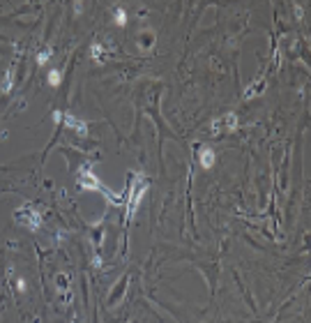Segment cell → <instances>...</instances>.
<instances>
[{
	"label": "cell",
	"instance_id": "8fae6325",
	"mask_svg": "<svg viewBox=\"0 0 311 323\" xmlns=\"http://www.w3.org/2000/svg\"><path fill=\"white\" fill-rule=\"evenodd\" d=\"M115 24H118V26H125L127 24V12L122 10V7H118V10H115Z\"/></svg>",
	"mask_w": 311,
	"mask_h": 323
},
{
	"label": "cell",
	"instance_id": "ba28073f",
	"mask_svg": "<svg viewBox=\"0 0 311 323\" xmlns=\"http://www.w3.org/2000/svg\"><path fill=\"white\" fill-rule=\"evenodd\" d=\"M104 51H106V46L97 42V44H92V48H90V56H92L95 60H99V62H102V60H104Z\"/></svg>",
	"mask_w": 311,
	"mask_h": 323
},
{
	"label": "cell",
	"instance_id": "4fadbf2b",
	"mask_svg": "<svg viewBox=\"0 0 311 323\" xmlns=\"http://www.w3.org/2000/svg\"><path fill=\"white\" fill-rule=\"evenodd\" d=\"M16 286H18V291H23V288H25V282H23V280H18V282H16Z\"/></svg>",
	"mask_w": 311,
	"mask_h": 323
},
{
	"label": "cell",
	"instance_id": "7c38bea8",
	"mask_svg": "<svg viewBox=\"0 0 311 323\" xmlns=\"http://www.w3.org/2000/svg\"><path fill=\"white\" fill-rule=\"evenodd\" d=\"M53 120H55V122H60V120H62V111H55V114H53Z\"/></svg>",
	"mask_w": 311,
	"mask_h": 323
},
{
	"label": "cell",
	"instance_id": "8992f818",
	"mask_svg": "<svg viewBox=\"0 0 311 323\" xmlns=\"http://www.w3.org/2000/svg\"><path fill=\"white\" fill-rule=\"evenodd\" d=\"M198 162H201V166L203 168H212L215 166V150L210 148V146L198 148Z\"/></svg>",
	"mask_w": 311,
	"mask_h": 323
},
{
	"label": "cell",
	"instance_id": "5b68a950",
	"mask_svg": "<svg viewBox=\"0 0 311 323\" xmlns=\"http://www.w3.org/2000/svg\"><path fill=\"white\" fill-rule=\"evenodd\" d=\"M62 118H65V125L72 130V132H76L81 138H85L88 136V125H85L83 120H78V118H74L72 114H62Z\"/></svg>",
	"mask_w": 311,
	"mask_h": 323
},
{
	"label": "cell",
	"instance_id": "52a82bcc",
	"mask_svg": "<svg viewBox=\"0 0 311 323\" xmlns=\"http://www.w3.org/2000/svg\"><path fill=\"white\" fill-rule=\"evenodd\" d=\"M51 56H53V48L51 46H44L39 54H37V65H46L48 60H51Z\"/></svg>",
	"mask_w": 311,
	"mask_h": 323
},
{
	"label": "cell",
	"instance_id": "6da1fadb",
	"mask_svg": "<svg viewBox=\"0 0 311 323\" xmlns=\"http://www.w3.org/2000/svg\"><path fill=\"white\" fill-rule=\"evenodd\" d=\"M78 187H83V190H90V192H102L104 196L111 201V204H122V198L115 196V192H111L106 185H104L102 180L97 178L95 174H92V168H90V164H81V168H78Z\"/></svg>",
	"mask_w": 311,
	"mask_h": 323
},
{
	"label": "cell",
	"instance_id": "277c9868",
	"mask_svg": "<svg viewBox=\"0 0 311 323\" xmlns=\"http://www.w3.org/2000/svg\"><path fill=\"white\" fill-rule=\"evenodd\" d=\"M212 134H222V132H235L238 130V116L235 114H228L224 118H217L212 120Z\"/></svg>",
	"mask_w": 311,
	"mask_h": 323
},
{
	"label": "cell",
	"instance_id": "3957f363",
	"mask_svg": "<svg viewBox=\"0 0 311 323\" xmlns=\"http://www.w3.org/2000/svg\"><path fill=\"white\" fill-rule=\"evenodd\" d=\"M14 222H16L18 226L28 228V231H37V228L42 226V215H39V210L35 206L25 204L14 212Z\"/></svg>",
	"mask_w": 311,
	"mask_h": 323
},
{
	"label": "cell",
	"instance_id": "9c48e42d",
	"mask_svg": "<svg viewBox=\"0 0 311 323\" xmlns=\"http://www.w3.org/2000/svg\"><path fill=\"white\" fill-rule=\"evenodd\" d=\"M46 78H48V86H53V88H58L60 81H62V74H60V70H51Z\"/></svg>",
	"mask_w": 311,
	"mask_h": 323
},
{
	"label": "cell",
	"instance_id": "30bf717a",
	"mask_svg": "<svg viewBox=\"0 0 311 323\" xmlns=\"http://www.w3.org/2000/svg\"><path fill=\"white\" fill-rule=\"evenodd\" d=\"M12 84H14V67H9V70H7V76H5V86H2V90H5V92H9V90H12Z\"/></svg>",
	"mask_w": 311,
	"mask_h": 323
},
{
	"label": "cell",
	"instance_id": "7a4b0ae2",
	"mask_svg": "<svg viewBox=\"0 0 311 323\" xmlns=\"http://www.w3.org/2000/svg\"><path fill=\"white\" fill-rule=\"evenodd\" d=\"M145 192H148L145 178L141 174H134L132 185H129V198H127V220L138 210V206H141V201H143V196H145Z\"/></svg>",
	"mask_w": 311,
	"mask_h": 323
}]
</instances>
